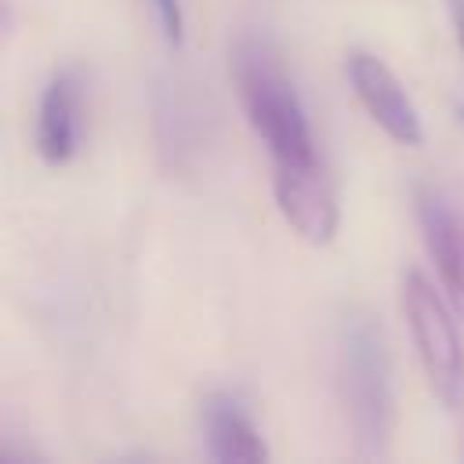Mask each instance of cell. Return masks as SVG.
<instances>
[{"mask_svg":"<svg viewBox=\"0 0 464 464\" xmlns=\"http://www.w3.org/2000/svg\"><path fill=\"white\" fill-rule=\"evenodd\" d=\"M232 80L239 105L246 112V123L265 141L272 163H301L315 160V141L304 120V105L283 72L279 54L257 40L243 36L232 47Z\"/></svg>","mask_w":464,"mask_h":464,"instance_id":"1","label":"cell"},{"mask_svg":"<svg viewBox=\"0 0 464 464\" xmlns=\"http://www.w3.org/2000/svg\"><path fill=\"white\" fill-rule=\"evenodd\" d=\"M341 392L359 457H384L395 428L392 359L381 323L366 312H352L341 323Z\"/></svg>","mask_w":464,"mask_h":464,"instance_id":"2","label":"cell"},{"mask_svg":"<svg viewBox=\"0 0 464 464\" xmlns=\"http://www.w3.org/2000/svg\"><path fill=\"white\" fill-rule=\"evenodd\" d=\"M399 304L420 359V370L428 377V388L439 402L453 406L460 399V384H464V348H460V334L457 323L446 308V301L439 297V290L417 272L406 268L399 279Z\"/></svg>","mask_w":464,"mask_h":464,"instance_id":"3","label":"cell"},{"mask_svg":"<svg viewBox=\"0 0 464 464\" xmlns=\"http://www.w3.org/2000/svg\"><path fill=\"white\" fill-rule=\"evenodd\" d=\"M272 192L286 225L312 246H326L337 236V196L319 160L272 163Z\"/></svg>","mask_w":464,"mask_h":464,"instance_id":"4","label":"cell"},{"mask_svg":"<svg viewBox=\"0 0 464 464\" xmlns=\"http://www.w3.org/2000/svg\"><path fill=\"white\" fill-rule=\"evenodd\" d=\"M344 72L348 83L359 98V105L366 109V116L399 145L417 149L424 141V127L417 116L413 98L406 94V87L399 83V76L370 51H348L344 58Z\"/></svg>","mask_w":464,"mask_h":464,"instance_id":"5","label":"cell"},{"mask_svg":"<svg viewBox=\"0 0 464 464\" xmlns=\"http://www.w3.org/2000/svg\"><path fill=\"white\" fill-rule=\"evenodd\" d=\"M417 225L428 246V257L439 272L446 301L457 315H464V214L431 185H420L417 196Z\"/></svg>","mask_w":464,"mask_h":464,"instance_id":"6","label":"cell"},{"mask_svg":"<svg viewBox=\"0 0 464 464\" xmlns=\"http://www.w3.org/2000/svg\"><path fill=\"white\" fill-rule=\"evenodd\" d=\"M207 457L218 464H261L268 460V446L257 435L254 420L232 395H210L199 410Z\"/></svg>","mask_w":464,"mask_h":464,"instance_id":"7","label":"cell"},{"mask_svg":"<svg viewBox=\"0 0 464 464\" xmlns=\"http://www.w3.org/2000/svg\"><path fill=\"white\" fill-rule=\"evenodd\" d=\"M36 152L51 167L69 163L76 152V80L69 72H58L44 87L36 116Z\"/></svg>","mask_w":464,"mask_h":464,"instance_id":"8","label":"cell"},{"mask_svg":"<svg viewBox=\"0 0 464 464\" xmlns=\"http://www.w3.org/2000/svg\"><path fill=\"white\" fill-rule=\"evenodd\" d=\"M152 7H156V18H160L163 36H167L170 44H181V25H185L181 4H178V0H152Z\"/></svg>","mask_w":464,"mask_h":464,"instance_id":"9","label":"cell"},{"mask_svg":"<svg viewBox=\"0 0 464 464\" xmlns=\"http://www.w3.org/2000/svg\"><path fill=\"white\" fill-rule=\"evenodd\" d=\"M446 11H450V25H453V36H457V47L464 54V0H446Z\"/></svg>","mask_w":464,"mask_h":464,"instance_id":"10","label":"cell"},{"mask_svg":"<svg viewBox=\"0 0 464 464\" xmlns=\"http://www.w3.org/2000/svg\"><path fill=\"white\" fill-rule=\"evenodd\" d=\"M457 116H460V123H464V109H460V112H457Z\"/></svg>","mask_w":464,"mask_h":464,"instance_id":"11","label":"cell"}]
</instances>
